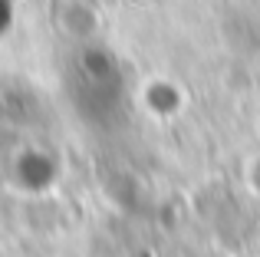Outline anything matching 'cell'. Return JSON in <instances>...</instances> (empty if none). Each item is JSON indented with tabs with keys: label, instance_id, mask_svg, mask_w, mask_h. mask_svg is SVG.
I'll use <instances>...</instances> for the list:
<instances>
[{
	"label": "cell",
	"instance_id": "1",
	"mask_svg": "<svg viewBox=\"0 0 260 257\" xmlns=\"http://www.w3.org/2000/svg\"><path fill=\"white\" fill-rule=\"evenodd\" d=\"M63 92L76 119L95 132L119 128L132 103L125 63L102 43H83L70 53L63 66Z\"/></svg>",
	"mask_w": 260,
	"mask_h": 257
},
{
	"label": "cell",
	"instance_id": "2",
	"mask_svg": "<svg viewBox=\"0 0 260 257\" xmlns=\"http://www.w3.org/2000/svg\"><path fill=\"white\" fill-rule=\"evenodd\" d=\"M17 181L30 191H43L56 181V158H50L46 152H26L17 162Z\"/></svg>",
	"mask_w": 260,
	"mask_h": 257
},
{
	"label": "cell",
	"instance_id": "3",
	"mask_svg": "<svg viewBox=\"0 0 260 257\" xmlns=\"http://www.w3.org/2000/svg\"><path fill=\"white\" fill-rule=\"evenodd\" d=\"M13 20V10H10V0H0V37H4V30L10 26Z\"/></svg>",
	"mask_w": 260,
	"mask_h": 257
},
{
	"label": "cell",
	"instance_id": "4",
	"mask_svg": "<svg viewBox=\"0 0 260 257\" xmlns=\"http://www.w3.org/2000/svg\"><path fill=\"white\" fill-rule=\"evenodd\" d=\"M254 188H257V195H260V162H257V168H254Z\"/></svg>",
	"mask_w": 260,
	"mask_h": 257
}]
</instances>
